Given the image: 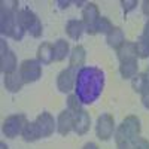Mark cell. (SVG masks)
<instances>
[{
  "instance_id": "obj_29",
  "label": "cell",
  "mask_w": 149,
  "mask_h": 149,
  "mask_svg": "<svg viewBox=\"0 0 149 149\" xmlns=\"http://www.w3.org/2000/svg\"><path fill=\"white\" fill-rule=\"evenodd\" d=\"M140 100H142V104L145 109H149V86L145 88L142 93H140Z\"/></svg>"
},
{
  "instance_id": "obj_17",
  "label": "cell",
  "mask_w": 149,
  "mask_h": 149,
  "mask_svg": "<svg viewBox=\"0 0 149 149\" xmlns=\"http://www.w3.org/2000/svg\"><path fill=\"white\" fill-rule=\"evenodd\" d=\"M136 46H137V55L139 58H148L149 57V19L146 21L143 31L140 34V37L136 42Z\"/></svg>"
},
{
  "instance_id": "obj_4",
  "label": "cell",
  "mask_w": 149,
  "mask_h": 149,
  "mask_svg": "<svg viewBox=\"0 0 149 149\" xmlns=\"http://www.w3.org/2000/svg\"><path fill=\"white\" fill-rule=\"evenodd\" d=\"M17 22L19 24V27L26 31L30 33L31 37H40L43 33V27H42V22L39 19L34 12L29 8H21L17 14Z\"/></svg>"
},
{
  "instance_id": "obj_28",
  "label": "cell",
  "mask_w": 149,
  "mask_h": 149,
  "mask_svg": "<svg viewBox=\"0 0 149 149\" xmlns=\"http://www.w3.org/2000/svg\"><path fill=\"white\" fill-rule=\"evenodd\" d=\"M137 5H139L137 0H122V2H121V6H122L124 14H128V12L134 10Z\"/></svg>"
},
{
  "instance_id": "obj_30",
  "label": "cell",
  "mask_w": 149,
  "mask_h": 149,
  "mask_svg": "<svg viewBox=\"0 0 149 149\" xmlns=\"http://www.w3.org/2000/svg\"><path fill=\"white\" fill-rule=\"evenodd\" d=\"M142 12L149 18V0H145V2H142Z\"/></svg>"
},
{
  "instance_id": "obj_18",
  "label": "cell",
  "mask_w": 149,
  "mask_h": 149,
  "mask_svg": "<svg viewBox=\"0 0 149 149\" xmlns=\"http://www.w3.org/2000/svg\"><path fill=\"white\" fill-rule=\"evenodd\" d=\"M36 58L40 64H51L54 61V45L49 42H42L37 48Z\"/></svg>"
},
{
  "instance_id": "obj_27",
  "label": "cell",
  "mask_w": 149,
  "mask_h": 149,
  "mask_svg": "<svg viewBox=\"0 0 149 149\" xmlns=\"http://www.w3.org/2000/svg\"><path fill=\"white\" fill-rule=\"evenodd\" d=\"M131 149H149V140L143 137H137L131 142Z\"/></svg>"
},
{
  "instance_id": "obj_22",
  "label": "cell",
  "mask_w": 149,
  "mask_h": 149,
  "mask_svg": "<svg viewBox=\"0 0 149 149\" xmlns=\"http://www.w3.org/2000/svg\"><path fill=\"white\" fill-rule=\"evenodd\" d=\"M70 45L64 39H58L54 42V61H63L66 57H70Z\"/></svg>"
},
{
  "instance_id": "obj_21",
  "label": "cell",
  "mask_w": 149,
  "mask_h": 149,
  "mask_svg": "<svg viewBox=\"0 0 149 149\" xmlns=\"http://www.w3.org/2000/svg\"><path fill=\"white\" fill-rule=\"evenodd\" d=\"M85 31V26L82 19H69L66 24V33L72 40H79L82 33Z\"/></svg>"
},
{
  "instance_id": "obj_9",
  "label": "cell",
  "mask_w": 149,
  "mask_h": 149,
  "mask_svg": "<svg viewBox=\"0 0 149 149\" xmlns=\"http://www.w3.org/2000/svg\"><path fill=\"white\" fill-rule=\"evenodd\" d=\"M100 10H98V6L94 2H88L85 3L84 9H82V22L85 26V31L88 34H95L94 29H95V24L100 18Z\"/></svg>"
},
{
  "instance_id": "obj_32",
  "label": "cell",
  "mask_w": 149,
  "mask_h": 149,
  "mask_svg": "<svg viewBox=\"0 0 149 149\" xmlns=\"http://www.w3.org/2000/svg\"><path fill=\"white\" fill-rule=\"evenodd\" d=\"M82 149H98V145L94 143V142H88V143H85Z\"/></svg>"
},
{
  "instance_id": "obj_8",
  "label": "cell",
  "mask_w": 149,
  "mask_h": 149,
  "mask_svg": "<svg viewBox=\"0 0 149 149\" xmlns=\"http://www.w3.org/2000/svg\"><path fill=\"white\" fill-rule=\"evenodd\" d=\"M18 60L14 51H10L5 39L0 40V70L3 74L12 73L17 70Z\"/></svg>"
},
{
  "instance_id": "obj_33",
  "label": "cell",
  "mask_w": 149,
  "mask_h": 149,
  "mask_svg": "<svg viewBox=\"0 0 149 149\" xmlns=\"http://www.w3.org/2000/svg\"><path fill=\"white\" fill-rule=\"evenodd\" d=\"M143 78H145V81H146V84H148V86H149V66H148L146 70L143 72Z\"/></svg>"
},
{
  "instance_id": "obj_13",
  "label": "cell",
  "mask_w": 149,
  "mask_h": 149,
  "mask_svg": "<svg viewBox=\"0 0 149 149\" xmlns=\"http://www.w3.org/2000/svg\"><path fill=\"white\" fill-rule=\"evenodd\" d=\"M70 131H73V113L69 109H64L57 118V133L60 136H67Z\"/></svg>"
},
{
  "instance_id": "obj_34",
  "label": "cell",
  "mask_w": 149,
  "mask_h": 149,
  "mask_svg": "<svg viewBox=\"0 0 149 149\" xmlns=\"http://www.w3.org/2000/svg\"><path fill=\"white\" fill-rule=\"evenodd\" d=\"M58 5H61L60 8H67L70 5V2H58Z\"/></svg>"
},
{
  "instance_id": "obj_1",
  "label": "cell",
  "mask_w": 149,
  "mask_h": 149,
  "mask_svg": "<svg viewBox=\"0 0 149 149\" xmlns=\"http://www.w3.org/2000/svg\"><path fill=\"white\" fill-rule=\"evenodd\" d=\"M104 88V73L95 66H84L78 70L74 82V94L82 104L97 102Z\"/></svg>"
},
{
  "instance_id": "obj_15",
  "label": "cell",
  "mask_w": 149,
  "mask_h": 149,
  "mask_svg": "<svg viewBox=\"0 0 149 149\" xmlns=\"http://www.w3.org/2000/svg\"><path fill=\"white\" fill-rule=\"evenodd\" d=\"M85 60H86V51L82 45H76L72 48L70 51V57H69V67L74 69V70H79L84 67L85 64Z\"/></svg>"
},
{
  "instance_id": "obj_20",
  "label": "cell",
  "mask_w": 149,
  "mask_h": 149,
  "mask_svg": "<svg viewBox=\"0 0 149 149\" xmlns=\"http://www.w3.org/2000/svg\"><path fill=\"white\" fill-rule=\"evenodd\" d=\"M139 73V58L119 63V74L124 79H133Z\"/></svg>"
},
{
  "instance_id": "obj_16",
  "label": "cell",
  "mask_w": 149,
  "mask_h": 149,
  "mask_svg": "<svg viewBox=\"0 0 149 149\" xmlns=\"http://www.w3.org/2000/svg\"><path fill=\"white\" fill-rule=\"evenodd\" d=\"M3 84H5V88L9 93H18V91L22 90V86L26 85V82H24V79L21 78V74H19V70H15L12 73L5 74Z\"/></svg>"
},
{
  "instance_id": "obj_6",
  "label": "cell",
  "mask_w": 149,
  "mask_h": 149,
  "mask_svg": "<svg viewBox=\"0 0 149 149\" xmlns=\"http://www.w3.org/2000/svg\"><path fill=\"white\" fill-rule=\"evenodd\" d=\"M19 74L26 84H33L42 78V64L37 58H27L19 64Z\"/></svg>"
},
{
  "instance_id": "obj_26",
  "label": "cell",
  "mask_w": 149,
  "mask_h": 149,
  "mask_svg": "<svg viewBox=\"0 0 149 149\" xmlns=\"http://www.w3.org/2000/svg\"><path fill=\"white\" fill-rule=\"evenodd\" d=\"M67 109L72 112V113H74V112L84 109V104L81 103V100L76 97V94H70L67 97Z\"/></svg>"
},
{
  "instance_id": "obj_3",
  "label": "cell",
  "mask_w": 149,
  "mask_h": 149,
  "mask_svg": "<svg viewBox=\"0 0 149 149\" xmlns=\"http://www.w3.org/2000/svg\"><path fill=\"white\" fill-rule=\"evenodd\" d=\"M140 131H142V124L139 116L136 115H128L125 116L121 124L116 127L115 131V142H133L134 139L140 137Z\"/></svg>"
},
{
  "instance_id": "obj_25",
  "label": "cell",
  "mask_w": 149,
  "mask_h": 149,
  "mask_svg": "<svg viewBox=\"0 0 149 149\" xmlns=\"http://www.w3.org/2000/svg\"><path fill=\"white\" fill-rule=\"evenodd\" d=\"M131 86H133V90L136 91V93H142L145 88H148V84H146V81H145V78H143V73H137L136 76L131 79Z\"/></svg>"
},
{
  "instance_id": "obj_2",
  "label": "cell",
  "mask_w": 149,
  "mask_h": 149,
  "mask_svg": "<svg viewBox=\"0 0 149 149\" xmlns=\"http://www.w3.org/2000/svg\"><path fill=\"white\" fill-rule=\"evenodd\" d=\"M0 6H2L0 8V33L14 40H21L24 34H26V31L17 22V14L19 10L18 2L17 0L2 2Z\"/></svg>"
},
{
  "instance_id": "obj_5",
  "label": "cell",
  "mask_w": 149,
  "mask_h": 149,
  "mask_svg": "<svg viewBox=\"0 0 149 149\" xmlns=\"http://www.w3.org/2000/svg\"><path fill=\"white\" fill-rule=\"evenodd\" d=\"M27 116L24 113H15V115H9L2 125V133L6 136L8 139H15L17 136L22 134L24 127L27 125Z\"/></svg>"
},
{
  "instance_id": "obj_12",
  "label": "cell",
  "mask_w": 149,
  "mask_h": 149,
  "mask_svg": "<svg viewBox=\"0 0 149 149\" xmlns=\"http://www.w3.org/2000/svg\"><path fill=\"white\" fill-rule=\"evenodd\" d=\"M91 127V116L85 109H81L73 113V131L78 136H84L88 133Z\"/></svg>"
},
{
  "instance_id": "obj_24",
  "label": "cell",
  "mask_w": 149,
  "mask_h": 149,
  "mask_svg": "<svg viewBox=\"0 0 149 149\" xmlns=\"http://www.w3.org/2000/svg\"><path fill=\"white\" fill-rule=\"evenodd\" d=\"M115 26L112 24V21L106 17H100L95 24V29H94V33L95 34H107L112 29H113Z\"/></svg>"
},
{
  "instance_id": "obj_10",
  "label": "cell",
  "mask_w": 149,
  "mask_h": 149,
  "mask_svg": "<svg viewBox=\"0 0 149 149\" xmlns=\"http://www.w3.org/2000/svg\"><path fill=\"white\" fill-rule=\"evenodd\" d=\"M76 74L78 70H74L72 67H66L63 69L58 76H57V88L60 93L63 94H69L72 90H74V82H76Z\"/></svg>"
},
{
  "instance_id": "obj_14",
  "label": "cell",
  "mask_w": 149,
  "mask_h": 149,
  "mask_svg": "<svg viewBox=\"0 0 149 149\" xmlns=\"http://www.w3.org/2000/svg\"><path fill=\"white\" fill-rule=\"evenodd\" d=\"M116 57H118V60H119V63H124V61H130V60L139 58L136 42L125 40V42H124V43L116 49Z\"/></svg>"
},
{
  "instance_id": "obj_23",
  "label": "cell",
  "mask_w": 149,
  "mask_h": 149,
  "mask_svg": "<svg viewBox=\"0 0 149 149\" xmlns=\"http://www.w3.org/2000/svg\"><path fill=\"white\" fill-rule=\"evenodd\" d=\"M21 136H22V139L26 140V142H36V140L42 139V134L39 131V127H37V124L34 121L27 122V125L24 127Z\"/></svg>"
},
{
  "instance_id": "obj_11",
  "label": "cell",
  "mask_w": 149,
  "mask_h": 149,
  "mask_svg": "<svg viewBox=\"0 0 149 149\" xmlns=\"http://www.w3.org/2000/svg\"><path fill=\"white\" fill-rule=\"evenodd\" d=\"M34 122L39 127V131L42 134V137H49L52 136L54 131H57V121L54 119V116L49 112H42L37 115V118L34 119Z\"/></svg>"
},
{
  "instance_id": "obj_19",
  "label": "cell",
  "mask_w": 149,
  "mask_h": 149,
  "mask_svg": "<svg viewBox=\"0 0 149 149\" xmlns=\"http://www.w3.org/2000/svg\"><path fill=\"white\" fill-rule=\"evenodd\" d=\"M106 42L110 48H113L115 51L125 42V34H124V30L118 26H115L107 34H106Z\"/></svg>"
},
{
  "instance_id": "obj_35",
  "label": "cell",
  "mask_w": 149,
  "mask_h": 149,
  "mask_svg": "<svg viewBox=\"0 0 149 149\" xmlns=\"http://www.w3.org/2000/svg\"><path fill=\"white\" fill-rule=\"evenodd\" d=\"M0 149H9V148L6 146V143H5V142H0Z\"/></svg>"
},
{
  "instance_id": "obj_7",
  "label": "cell",
  "mask_w": 149,
  "mask_h": 149,
  "mask_svg": "<svg viewBox=\"0 0 149 149\" xmlns=\"http://www.w3.org/2000/svg\"><path fill=\"white\" fill-rule=\"evenodd\" d=\"M116 131V124L115 118L110 113H102L97 118L95 122V134L102 142H107L109 139L113 137V134Z\"/></svg>"
},
{
  "instance_id": "obj_31",
  "label": "cell",
  "mask_w": 149,
  "mask_h": 149,
  "mask_svg": "<svg viewBox=\"0 0 149 149\" xmlns=\"http://www.w3.org/2000/svg\"><path fill=\"white\" fill-rule=\"evenodd\" d=\"M116 149H131V142H119L116 143Z\"/></svg>"
}]
</instances>
